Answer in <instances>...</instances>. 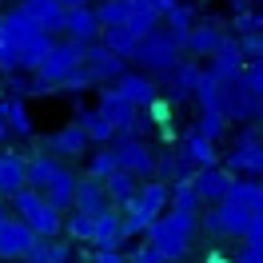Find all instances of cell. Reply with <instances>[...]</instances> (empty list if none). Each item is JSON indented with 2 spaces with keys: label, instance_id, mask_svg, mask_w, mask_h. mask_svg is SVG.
<instances>
[{
  "label": "cell",
  "instance_id": "db71d44e",
  "mask_svg": "<svg viewBox=\"0 0 263 263\" xmlns=\"http://www.w3.org/2000/svg\"><path fill=\"white\" fill-rule=\"evenodd\" d=\"M128 4H152V0H128Z\"/></svg>",
  "mask_w": 263,
  "mask_h": 263
},
{
  "label": "cell",
  "instance_id": "484cf974",
  "mask_svg": "<svg viewBox=\"0 0 263 263\" xmlns=\"http://www.w3.org/2000/svg\"><path fill=\"white\" fill-rule=\"evenodd\" d=\"M196 176V167L187 164V156H183L176 144L164 152H156V180H164V183H187Z\"/></svg>",
  "mask_w": 263,
  "mask_h": 263
},
{
  "label": "cell",
  "instance_id": "5bb4252c",
  "mask_svg": "<svg viewBox=\"0 0 263 263\" xmlns=\"http://www.w3.org/2000/svg\"><path fill=\"white\" fill-rule=\"evenodd\" d=\"M112 88L128 100V104H136V108H148V104L160 100V80L148 76V72H140V68H124L112 80Z\"/></svg>",
  "mask_w": 263,
  "mask_h": 263
},
{
  "label": "cell",
  "instance_id": "4fadbf2b",
  "mask_svg": "<svg viewBox=\"0 0 263 263\" xmlns=\"http://www.w3.org/2000/svg\"><path fill=\"white\" fill-rule=\"evenodd\" d=\"M80 68L92 76V84L100 88V84H112L116 76L128 68V60H124V56H116L112 48H104L100 40H92V44H84V60H80Z\"/></svg>",
  "mask_w": 263,
  "mask_h": 263
},
{
  "label": "cell",
  "instance_id": "7a4b0ae2",
  "mask_svg": "<svg viewBox=\"0 0 263 263\" xmlns=\"http://www.w3.org/2000/svg\"><path fill=\"white\" fill-rule=\"evenodd\" d=\"M196 228L199 219L196 215H176V212H164L152 219V228L140 235V239H148L167 263H180L187 251H192V239H196Z\"/></svg>",
  "mask_w": 263,
  "mask_h": 263
},
{
  "label": "cell",
  "instance_id": "f546056e",
  "mask_svg": "<svg viewBox=\"0 0 263 263\" xmlns=\"http://www.w3.org/2000/svg\"><path fill=\"white\" fill-rule=\"evenodd\" d=\"M20 263H72V243H64L60 235H52V239L36 235V243L28 247V255Z\"/></svg>",
  "mask_w": 263,
  "mask_h": 263
},
{
  "label": "cell",
  "instance_id": "9c48e42d",
  "mask_svg": "<svg viewBox=\"0 0 263 263\" xmlns=\"http://www.w3.org/2000/svg\"><path fill=\"white\" fill-rule=\"evenodd\" d=\"M251 219H255L251 212L235 208V203H228V199H219V203L208 208V215L199 219V228L208 231L212 239H243L247 228H251Z\"/></svg>",
  "mask_w": 263,
  "mask_h": 263
},
{
  "label": "cell",
  "instance_id": "ba28073f",
  "mask_svg": "<svg viewBox=\"0 0 263 263\" xmlns=\"http://www.w3.org/2000/svg\"><path fill=\"white\" fill-rule=\"evenodd\" d=\"M112 156H116V167L132 172L136 180H152L156 176V148H152L144 136H116Z\"/></svg>",
  "mask_w": 263,
  "mask_h": 263
},
{
  "label": "cell",
  "instance_id": "d6986e66",
  "mask_svg": "<svg viewBox=\"0 0 263 263\" xmlns=\"http://www.w3.org/2000/svg\"><path fill=\"white\" fill-rule=\"evenodd\" d=\"M243 60L247 56H243V48H239V40L228 32L219 40V48L208 56V72H212L215 80H235V76L243 72Z\"/></svg>",
  "mask_w": 263,
  "mask_h": 263
},
{
  "label": "cell",
  "instance_id": "b9f144b4",
  "mask_svg": "<svg viewBox=\"0 0 263 263\" xmlns=\"http://www.w3.org/2000/svg\"><path fill=\"white\" fill-rule=\"evenodd\" d=\"M239 80H243L247 92H255L263 100V60H243V72H239Z\"/></svg>",
  "mask_w": 263,
  "mask_h": 263
},
{
  "label": "cell",
  "instance_id": "bcb514c9",
  "mask_svg": "<svg viewBox=\"0 0 263 263\" xmlns=\"http://www.w3.org/2000/svg\"><path fill=\"white\" fill-rule=\"evenodd\" d=\"M203 263H235V259H231V255H223V251H212Z\"/></svg>",
  "mask_w": 263,
  "mask_h": 263
},
{
  "label": "cell",
  "instance_id": "cb8c5ba5",
  "mask_svg": "<svg viewBox=\"0 0 263 263\" xmlns=\"http://www.w3.org/2000/svg\"><path fill=\"white\" fill-rule=\"evenodd\" d=\"M92 247H124V215L120 208H104L92 215Z\"/></svg>",
  "mask_w": 263,
  "mask_h": 263
},
{
  "label": "cell",
  "instance_id": "2e32d148",
  "mask_svg": "<svg viewBox=\"0 0 263 263\" xmlns=\"http://www.w3.org/2000/svg\"><path fill=\"white\" fill-rule=\"evenodd\" d=\"M36 243V235L28 223H20L16 215L8 212V219L0 223V263H20L28 255V247Z\"/></svg>",
  "mask_w": 263,
  "mask_h": 263
},
{
  "label": "cell",
  "instance_id": "83f0119b",
  "mask_svg": "<svg viewBox=\"0 0 263 263\" xmlns=\"http://www.w3.org/2000/svg\"><path fill=\"white\" fill-rule=\"evenodd\" d=\"M223 199L235 203V208H243V212H251V215H263V183L251 180V176H235Z\"/></svg>",
  "mask_w": 263,
  "mask_h": 263
},
{
  "label": "cell",
  "instance_id": "603a6c76",
  "mask_svg": "<svg viewBox=\"0 0 263 263\" xmlns=\"http://www.w3.org/2000/svg\"><path fill=\"white\" fill-rule=\"evenodd\" d=\"M104 208H112V199H108V192H104V183L92 180V176H80V180H76V196H72V208H68V212L100 215Z\"/></svg>",
  "mask_w": 263,
  "mask_h": 263
},
{
  "label": "cell",
  "instance_id": "4dcf8cb0",
  "mask_svg": "<svg viewBox=\"0 0 263 263\" xmlns=\"http://www.w3.org/2000/svg\"><path fill=\"white\" fill-rule=\"evenodd\" d=\"M76 120H80V128H84V136H88L92 148H96V144H112V140H116V128L104 120V112H100L96 104H92V108H80Z\"/></svg>",
  "mask_w": 263,
  "mask_h": 263
},
{
  "label": "cell",
  "instance_id": "ac0fdd59",
  "mask_svg": "<svg viewBox=\"0 0 263 263\" xmlns=\"http://www.w3.org/2000/svg\"><path fill=\"white\" fill-rule=\"evenodd\" d=\"M76 180H80V176H76L68 164H56V172H52V176H44L36 192L48 199L56 212H68V208H72V196H76Z\"/></svg>",
  "mask_w": 263,
  "mask_h": 263
},
{
  "label": "cell",
  "instance_id": "5b68a950",
  "mask_svg": "<svg viewBox=\"0 0 263 263\" xmlns=\"http://www.w3.org/2000/svg\"><path fill=\"white\" fill-rule=\"evenodd\" d=\"M96 108L104 112V120L116 128V136H144V132H148V116H144V108L128 104L112 84H100V88H96Z\"/></svg>",
  "mask_w": 263,
  "mask_h": 263
},
{
  "label": "cell",
  "instance_id": "f35d334b",
  "mask_svg": "<svg viewBox=\"0 0 263 263\" xmlns=\"http://www.w3.org/2000/svg\"><path fill=\"white\" fill-rule=\"evenodd\" d=\"M96 8V16H100V28H112V24H124L128 20V0H96L92 4Z\"/></svg>",
  "mask_w": 263,
  "mask_h": 263
},
{
  "label": "cell",
  "instance_id": "e575fe53",
  "mask_svg": "<svg viewBox=\"0 0 263 263\" xmlns=\"http://www.w3.org/2000/svg\"><path fill=\"white\" fill-rule=\"evenodd\" d=\"M100 44L128 60L132 52H136V44H140V36L132 32V28H124V24H112V28H104V32H100Z\"/></svg>",
  "mask_w": 263,
  "mask_h": 263
},
{
  "label": "cell",
  "instance_id": "74e56055",
  "mask_svg": "<svg viewBox=\"0 0 263 263\" xmlns=\"http://www.w3.org/2000/svg\"><path fill=\"white\" fill-rule=\"evenodd\" d=\"M231 32L235 36H255L263 32V8L259 4H251V8H235V20H231Z\"/></svg>",
  "mask_w": 263,
  "mask_h": 263
},
{
  "label": "cell",
  "instance_id": "6f0895ef",
  "mask_svg": "<svg viewBox=\"0 0 263 263\" xmlns=\"http://www.w3.org/2000/svg\"><path fill=\"white\" fill-rule=\"evenodd\" d=\"M0 4H4V0H0Z\"/></svg>",
  "mask_w": 263,
  "mask_h": 263
},
{
  "label": "cell",
  "instance_id": "4316f807",
  "mask_svg": "<svg viewBox=\"0 0 263 263\" xmlns=\"http://www.w3.org/2000/svg\"><path fill=\"white\" fill-rule=\"evenodd\" d=\"M28 187V156L20 152H0V196L8 199L12 192Z\"/></svg>",
  "mask_w": 263,
  "mask_h": 263
},
{
  "label": "cell",
  "instance_id": "9f6ffc18",
  "mask_svg": "<svg viewBox=\"0 0 263 263\" xmlns=\"http://www.w3.org/2000/svg\"><path fill=\"white\" fill-rule=\"evenodd\" d=\"M251 4H259V8H263V0H251Z\"/></svg>",
  "mask_w": 263,
  "mask_h": 263
},
{
  "label": "cell",
  "instance_id": "d6a6232c",
  "mask_svg": "<svg viewBox=\"0 0 263 263\" xmlns=\"http://www.w3.org/2000/svg\"><path fill=\"white\" fill-rule=\"evenodd\" d=\"M228 124H231V120L219 112V108H199V112H196V124H192V128H196L199 136H208L212 144H219V140L228 136Z\"/></svg>",
  "mask_w": 263,
  "mask_h": 263
},
{
  "label": "cell",
  "instance_id": "52a82bcc",
  "mask_svg": "<svg viewBox=\"0 0 263 263\" xmlns=\"http://www.w3.org/2000/svg\"><path fill=\"white\" fill-rule=\"evenodd\" d=\"M80 60H84V44L60 36V40H52V44H48V52H44V60L36 64L32 76H36V80H44L52 92H56L68 72H72V68H80Z\"/></svg>",
  "mask_w": 263,
  "mask_h": 263
},
{
  "label": "cell",
  "instance_id": "11a10c76",
  "mask_svg": "<svg viewBox=\"0 0 263 263\" xmlns=\"http://www.w3.org/2000/svg\"><path fill=\"white\" fill-rule=\"evenodd\" d=\"M259 128H263V108H259Z\"/></svg>",
  "mask_w": 263,
  "mask_h": 263
},
{
  "label": "cell",
  "instance_id": "8fae6325",
  "mask_svg": "<svg viewBox=\"0 0 263 263\" xmlns=\"http://www.w3.org/2000/svg\"><path fill=\"white\" fill-rule=\"evenodd\" d=\"M88 148H92V144H88V136H84L80 120H68V124H60L56 132H48V136L40 140V152H48L56 160H64V164L88 156Z\"/></svg>",
  "mask_w": 263,
  "mask_h": 263
},
{
  "label": "cell",
  "instance_id": "d590c367",
  "mask_svg": "<svg viewBox=\"0 0 263 263\" xmlns=\"http://www.w3.org/2000/svg\"><path fill=\"white\" fill-rule=\"evenodd\" d=\"M116 172V156H112V144H96V148H88V172L84 176H92V180H108Z\"/></svg>",
  "mask_w": 263,
  "mask_h": 263
},
{
  "label": "cell",
  "instance_id": "8d00e7d4",
  "mask_svg": "<svg viewBox=\"0 0 263 263\" xmlns=\"http://www.w3.org/2000/svg\"><path fill=\"white\" fill-rule=\"evenodd\" d=\"M124 28H132L136 36H148L152 28H160V12H156L152 4H132V8H128V20H124Z\"/></svg>",
  "mask_w": 263,
  "mask_h": 263
},
{
  "label": "cell",
  "instance_id": "7c38bea8",
  "mask_svg": "<svg viewBox=\"0 0 263 263\" xmlns=\"http://www.w3.org/2000/svg\"><path fill=\"white\" fill-rule=\"evenodd\" d=\"M259 108H263V100L255 92H247L239 76L235 80H219V112L228 120H259Z\"/></svg>",
  "mask_w": 263,
  "mask_h": 263
},
{
  "label": "cell",
  "instance_id": "c3c4849f",
  "mask_svg": "<svg viewBox=\"0 0 263 263\" xmlns=\"http://www.w3.org/2000/svg\"><path fill=\"white\" fill-rule=\"evenodd\" d=\"M247 251H251V255H259V259H263V239H251V243H247Z\"/></svg>",
  "mask_w": 263,
  "mask_h": 263
},
{
  "label": "cell",
  "instance_id": "e0dca14e",
  "mask_svg": "<svg viewBox=\"0 0 263 263\" xmlns=\"http://www.w3.org/2000/svg\"><path fill=\"white\" fill-rule=\"evenodd\" d=\"M231 176L223 164H212V167H196V176H192V187H196V196H199V203L203 208H212V203H219V199L228 196V187H231Z\"/></svg>",
  "mask_w": 263,
  "mask_h": 263
},
{
  "label": "cell",
  "instance_id": "9a60e30c",
  "mask_svg": "<svg viewBox=\"0 0 263 263\" xmlns=\"http://www.w3.org/2000/svg\"><path fill=\"white\" fill-rule=\"evenodd\" d=\"M223 20L215 16H203L192 24V32H187V40H183V56H192V60H208L215 48H219V40H223Z\"/></svg>",
  "mask_w": 263,
  "mask_h": 263
},
{
  "label": "cell",
  "instance_id": "681fc988",
  "mask_svg": "<svg viewBox=\"0 0 263 263\" xmlns=\"http://www.w3.org/2000/svg\"><path fill=\"white\" fill-rule=\"evenodd\" d=\"M8 140H12V132H8V124H4V120H0V148H4V144H8Z\"/></svg>",
  "mask_w": 263,
  "mask_h": 263
},
{
  "label": "cell",
  "instance_id": "60d3db41",
  "mask_svg": "<svg viewBox=\"0 0 263 263\" xmlns=\"http://www.w3.org/2000/svg\"><path fill=\"white\" fill-rule=\"evenodd\" d=\"M92 88H96V84H92V76H88L84 68H72L64 80H60V88H56V92H72V96H84V92H92Z\"/></svg>",
  "mask_w": 263,
  "mask_h": 263
},
{
  "label": "cell",
  "instance_id": "277c9868",
  "mask_svg": "<svg viewBox=\"0 0 263 263\" xmlns=\"http://www.w3.org/2000/svg\"><path fill=\"white\" fill-rule=\"evenodd\" d=\"M180 56L183 52L164 36V28H152L148 36H140V44H136V52L128 56V64H136L140 72H148V76L160 80V76H167L172 68L180 64Z\"/></svg>",
  "mask_w": 263,
  "mask_h": 263
},
{
  "label": "cell",
  "instance_id": "ffe728a7",
  "mask_svg": "<svg viewBox=\"0 0 263 263\" xmlns=\"http://www.w3.org/2000/svg\"><path fill=\"white\" fill-rule=\"evenodd\" d=\"M16 8H20L28 20H32L40 32L64 36V12H68V8H60L56 0H16Z\"/></svg>",
  "mask_w": 263,
  "mask_h": 263
},
{
  "label": "cell",
  "instance_id": "7dc6e473",
  "mask_svg": "<svg viewBox=\"0 0 263 263\" xmlns=\"http://www.w3.org/2000/svg\"><path fill=\"white\" fill-rule=\"evenodd\" d=\"M235 263H263V259H259V255H251V251L243 247V251H239V259H235Z\"/></svg>",
  "mask_w": 263,
  "mask_h": 263
},
{
  "label": "cell",
  "instance_id": "ab89813d",
  "mask_svg": "<svg viewBox=\"0 0 263 263\" xmlns=\"http://www.w3.org/2000/svg\"><path fill=\"white\" fill-rule=\"evenodd\" d=\"M64 235L68 243H92V215H80V212L64 215Z\"/></svg>",
  "mask_w": 263,
  "mask_h": 263
},
{
  "label": "cell",
  "instance_id": "836d02e7",
  "mask_svg": "<svg viewBox=\"0 0 263 263\" xmlns=\"http://www.w3.org/2000/svg\"><path fill=\"white\" fill-rule=\"evenodd\" d=\"M136 187H140V180H136L132 172H120V167L104 180V192H108V199H112V208H124V203L136 196Z\"/></svg>",
  "mask_w": 263,
  "mask_h": 263
},
{
  "label": "cell",
  "instance_id": "f907efd6",
  "mask_svg": "<svg viewBox=\"0 0 263 263\" xmlns=\"http://www.w3.org/2000/svg\"><path fill=\"white\" fill-rule=\"evenodd\" d=\"M60 8H80V4H92V0H56Z\"/></svg>",
  "mask_w": 263,
  "mask_h": 263
},
{
  "label": "cell",
  "instance_id": "f6af8a7d",
  "mask_svg": "<svg viewBox=\"0 0 263 263\" xmlns=\"http://www.w3.org/2000/svg\"><path fill=\"white\" fill-rule=\"evenodd\" d=\"M176 4H180V0H152V8H156V12H160V16H164V12H172V8H176Z\"/></svg>",
  "mask_w": 263,
  "mask_h": 263
},
{
  "label": "cell",
  "instance_id": "7402d4cb",
  "mask_svg": "<svg viewBox=\"0 0 263 263\" xmlns=\"http://www.w3.org/2000/svg\"><path fill=\"white\" fill-rule=\"evenodd\" d=\"M100 16L92 4H80V8H68L64 12V36L68 40H76V44H92V40H100Z\"/></svg>",
  "mask_w": 263,
  "mask_h": 263
},
{
  "label": "cell",
  "instance_id": "44dd1931",
  "mask_svg": "<svg viewBox=\"0 0 263 263\" xmlns=\"http://www.w3.org/2000/svg\"><path fill=\"white\" fill-rule=\"evenodd\" d=\"M0 120L8 124L12 140H32L36 136V124H32V112L24 96H12V92H0Z\"/></svg>",
  "mask_w": 263,
  "mask_h": 263
},
{
  "label": "cell",
  "instance_id": "8992f818",
  "mask_svg": "<svg viewBox=\"0 0 263 263\" xmlns=\"http://www.w3.org/2000/svg\"><path fill=\"white\" fill-rule=\"evenodd\" d=\"M219 164L228 167L231 176L259 180L263 176V136H259V128H239L235 132V136H231V148L223 152Z\"/></svg>",
  "mask_w": 263,
  "mask_h": 263
},
{
  "label": "cell",
  "instance_id": "816d5d0a",
  "mask_svg": "<svg viewBox=\"0 0 263 263\" xmlns=\"http://www.w3.org/2000/svg\"><path fill=\"white\" fill-rule=\"evenodd\" d=\"M228 4H231V8H243V4H247V0H228Z\"/></svg>",
  "mask_w": 263,
  "mask_h": 263
},
{
  "label": "cell",
  "instance_id": "30bf717a",
  "mask_svg": "<svg viewBox=\"0 0 263 263\" xmlns=\"http://www.w3.org/2000/svg\"><path fill=\"white\" fill-rule=\"evenodd\" d=\"M199 76H203V64L192 60V56H180V64L172 68L167 76H160V96L172 104V108H180V104H192L199 88Z\"/></svg>",
  "mask_w": 263,
  "mask_h": 263
},
{
  "label": "cell",
  "instance_id": "3957f363",
  "mask_svg": "<svg viewBox=\"0 0 263 263\" xmlns=\"http://www.w3.org/2000/svg\"><path fill=\"white\" fill-rule=\"evenodd\" d=\"M8 212L16 215L20 223H28L32 235H40V239H52V235L64 231V212H56L36 187H20V192H12V196H8Z\"/></svg>",
  "mask_w": 263,
  "mask_h": 263
},
{
  "label": "cell",
  "instance_id": "ee69618b",
  "mask_svg": "<svg viewBox=\"0 0 263 263\" xmlns=\"http://www.w3.org/2000/svg\"><path fill=\"white\" fill-rule=\"evenodd\" d=\"M92 263H128L124 247H92Z\"/></svg>",
  "mask_w": 263,
  "mask_h": 263
},
{
  "label": "cell",
  "instance_id": "6da1fadb",
  "mask_svg": "<svg viewBox=\"0 0 263 263\" xmlns=\"http://www.w3.org/2000/svg\"><path fill=\"white\" fill-rule=\"evenodd\" d=\"M167 192H172V183L156 180V176H152V180H140L136 196L120 208V215H124V239H140V235L152 228V219L167 212Z\"/></svg>",
  "mask_w": 263,
  "mask_h": 263
},
{
  "label": "cell",
  "instance_id": "f5cc1de1",
  "mask_svg": "<svg viewBox=\"0 0 263 263\" xmlns=\"http://www.w3.org/2000/svg\"><path fill=\"white\" fill-rule=\"evenodd\" d=\"M4 219H8V208H4V203H0V223H4Z\"/></svg>",
  "mask_w": 263,
  "mask_h": 263
},
{
  "label": "cell",
  "instance_id": "7bdbcfd3",
  "mask_svg": "<svg viewBox=\"0 0 263 263\" xmlns=\"http://www.w3.org/2000/svg\"><path fill=\"white\" fill-rule=\"evenodd\" d=\"M124 255H128V263H167L164 255H160V251L148 243V239H140V243L132 247V251H124Z\"/></svg>",
  "mask_w": 263,
  "mask_h": 263
},
{
  "label": "cell",
  "instance_id": "d4e9b609",
  "mask_svg": "<svg viewBox=\"0 0 263 263\" xmlns=\"http://www.w3.org/2000/svg\"><path fill=\"white\" fill-rule=\"evenodd\" d=\"M176 148L187 156V164H192V167H212V164H219V148H215L208 136H199L196 128L183 132L180 140H176Z\"/></svg>",
  "mask_w": 263,
  "mask_h": 263
},
{
  "label": "cell",
  "instance_id": "f1b7e54d",
  "mask_svg": "<svg viewBox=\"0 0 263 263\" xmlns=\"http://www.w3.org/2000/svg\"><path fill=\"white\" fill-rule=\"evenodd\" d=\"M192 24H196V8H192V4H183V0L172 8V12H164V16H160L164 36H167V40H172L180 52H183V40H187V32H192Z\"/></svg>",
  "mask_w": 263,
  "mask_h": 263
},
{
  "label": "cell",
  "instance_id": "1f68e13d",
  "mask_svg": "<svg viewBox=\"0 0 263 263\" xmlns=\"http://www.w3.org/2000/svg\"><path fill=\"white\" fill-rule=\"evenodd\" d=\"M167 212H176V215H196V219H199L203 203H199L196 187H192V183H172V192H167Z\"/></svg>",
  "mask_w": 263,
  "mask_h": 263
}]
</instances>
